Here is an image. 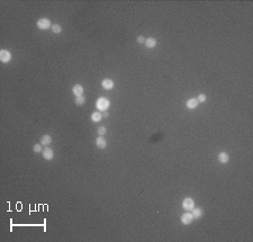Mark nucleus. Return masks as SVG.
I'll list each match as a JSON object with an SVG mask.
<instances>
[{
	"label": "nucleus",
	"instance_id": "obj_22",
	"mask_svg": "<svg viewBox=\"0 0 253 242\" xmlns=\"http://www.w3.org/2000/svg\"><path fill=\"white\" fill-rule=\"evenodd\" d=\"M103 117H108V113H106V112H105V113L103 114Z\"/></svg>",
	"mask_w": 253,
	"mask_h": 242
},
{
	"label": "nucleus",
	"instance_id": "obj_11",
	"mask_svg": "<svg viewBox=\"0 0 253 242\" xmlns=\"http://www.w3.org/2000/svg\"><path fill=\"white\" fill-rule=\"evenodd\" d=\"M51 143H52V137H51L50 135L45 134L41 137V144L42 145H44V147H48Z\"/></svg>",
	"mask_w": 253,
	"mask_h": 242
},
{
	"label": "nucleus",
	"instance_id": "obj_16",
	"mask_svg": "<svg viewBox=\"0 0 253 242\" xmlns=\"http://www.w3.org/2000/svg\"><path fill=\"white\" fill-rule=\"evenodd\" d=\"M75 104L78 105V106H82V105H84V102H86V98L83 97V96H80V97H77L75 98Z\"/></svg>",
	"mask_w": 253,
	"mask_h": 242
},
{
	"label": "nucleus",
	"instance_id": "obj_5",
	"mask_svg": "<svg viewBox=\"0 0 253 242\" xmlns=\"http://www.w3.org/2000/svg\"><path fill=\"white\" fill-rule=\"evenodd\" d=\"M193 220H195V219H193V215H192V213H190V212L184 213V214L181 215V223L185 224V225H189L190 223H192Z\"/></svg>",
	"mask_w": 253,
	"mask_h": 242
},
{
	"label": "nucleus",
	"instance_id": "obj_10",
	"mask_svg": "<svg viewBox=\"0 0 253 242\" xmlns=\"http://www.w3.org/2000/svg\"><path fill=\"white\" fill-rule=\"evenodd\" d=\"M96 145L99 149H105L107 147V141L103 139V136H99L96 139Z\"/></svg>",
	"mask_w": 253,
	"mask_h": 242
},
{
	"label": "nucleus",
	"instance_id": "obj_13",
	"mask_svg": "<svg viewBox=\"0 0 253 242\" xmlns=\"http://www.w3.org/2000/svg\"><path fill=\"white\" fill-rule=\"evenodd\" d=\"M217 159H218V161L220 163H227L228 160H230V157H228V154L226 152H220L218 154V157H217Z\"/></svg>",
	"mask_w": 253,
	"mask_h": 242
},
{
	"label": "nucleus",
	"instance_id": "obj_21",
	"mask_svg": "<svg viewBox=\"0 0 253 242\" xmlns=\"http://www.w3.org/2000/svg\"><path fill=\"white\" fill-rule=\"evenodd\" d=\"M137 43H140V44H143V43H145V37L144 36H142V35H140V36H137Z\"/></svg>",
	"mask_w": 253,
	"mask_h": 242
},
{
	"label": "nucleus",
	"instance_id": "obj_15",
	"mask_svg": "<svg viewBox=\"0 0 253 242\" xmlns=\"http://www.w3.org/2000/svg\"><path fill=\"white\" fill-rule=\"evenodd\" d=\"M103 120V114L100 112H95L91 114V121L97 123V122H100Z\"/></svg>",
	"mask_w": 253,
	"mask_h": 242
},
{
	"label": "nucleus",
	"instance_id": "obj_4",
	"mask_svg": "<svg viewBox=\"0 0 253 242\" xmlns=\"http://www.w3.org/2000/svg\"><path fill=\"white\" fill-rule=\"evenodd\" d=\"M11 58H13V55H11V53H10L8 50H1V51H0V61H1L2 63H8V62H10V61H11Z\"/></svg>",
	"mask_w": 253,
	"mask_h": 242
},
{
	"label": "nucleus",
	"instance_id": "obj_3",
	"mask_svg": "<svg viewBox=\"0 0 253 242\" xmlns=\"http://www.w3.org/2000/svg\"><path fill=\"white\" fill-rule=\"evenodd\" d=\"M182 207L187 212H191L192 209H193V207H195V201L192 198H190V197H187L182 202Z\"/></svg>",
	"mask_w": 253,
	"mask_h": 242
},
{
	"label": "nucleus",
	"instance_id": "obj_18",
	"mask_svg": "<svg viewBox=\"0 0 253 242\" xmlns=\"http://www.w3.org/2000/svg\"><path fill=\"white\" fill-rule=\"evenodd\" d=\"M33 151H34L35 153H40V152H42V151H43V149H42L41 143H40V144H35L34 147H33Z\"/></svg>",
	"mask_w": 253,
	"mask_h": 242
},
{
	"label": "nucleus",
	"instance_id": "obj_2",
	"mask_svg": "<svg viewBox=\"0 0 253 242\" xmlns=\"http://www.w3.org/2000/svg\"><path fill=\"white\" fill-rule=\"evenodd\" d=\"M36 25H37V27H38L40 29H42V31H46L50 27H52L51 20L47 19V18H41V19H38L37 23H36Z\"/></svg>",
	"mask_w": 253,
	"mask_h": 242
},
{
	"label": "nucleus",
	"instance_id": "obj_19",
	"mask_svg": "<svg viewBox=\"0 0 253 242\" xmlns=\"http://www.w3.org/2000/svg\"><path fill=\"white\" fill-rule=\"evenodd\" d=\"M106 132H107V130L105 126H100V127H98V134L99 136H103V135L106 134Z\"/></svg>",
	"mask_w": 253,
	"mask_h": 242
},
{
	"label": "nucleus",
	"instance_id": "obj_17",
	"mask_svg": "<svg viewBox=\"0 0 253 242\" xmlns=\"http://www.w3.org/2000/svg\"><path fill=\"white\" fill-rule=\"evenodd\" d=\"M52 31H53V33H55V34H60L62 32V26L59 25V24H54V25L52 26Z\"/></svg>",
	"mask_w": 253,
	"mask_h": 242
},
{
	"label": "nucleus",
	"instance_id": "obj_6",
	"mask_svg": "<svg viewBox=\"0 0 253 242\" xmlns=\"http://www.w3.org/2000/svg\"><path fill=\"white\" fill-rule=\"evenodd\" d=\"M42 153H43V158L45 159V160H52L53 158H54V152H53V150L51 148H48V147H45V148L43 149V151H42Z\"/></svg>",
	"mask_w": 253,
	"mask_h": 242
},
{
	"label": "nucleus",
	"instance_id": "obj_7",
	"mask_svg": "<svg viewBox=\"0 0 253 242\" xmlns=\"http://www.w3.org/2000/svg\"><path fill=\"white\" fill-rule=\"evenodd\" d=\"M199 105V101L197 100V98H190V99H188V100L186 101V106L188 109H195V108H197Z\"/></svg>",
	"mask_w": 253,
	"mask_h": 242
},
{
	"label": "nucleus",
	"instance_id": "obj_8",
	"mask_svg": "<svg viewBox=\"0 0 253 242\" xmlns=\"http://www.w3.org/2000/svg\"><path fill=\"white\" fill-rule=\"evenodd\" d=\"M101 86L106 90H111L114 88V86H115V83H114V81L111 80V79H103L101 81Z\"/></svg>",
	"mask_w": 253,
	"mask_h": 242
},
{
	"label": "nucleus",
	"instance_id": "obj_20",
	"mask_svg": "<svg viewBox=\"0 0 253 242\" xmlns=\"http://www.w3.org/2000/svg\"><path fill=\"white\" fill-rule=\"evenodd\" d=\"M197 100H198L199 102H204V101H206V95L205 94H199Z\"/></svg>",
	"mask_w": 253,
	"mask_h": 242
},
{
	"label": "nucleus",
	"instance_id": "obj_1",
	"mask_svg": "<svg viewBox=\"0 0 253 242\" xmlns=\"http://www.w3.org/2000/svg\"><path fill=\"white\" fill-rule=\"evenodd\" d=\"M110 106V102L109 100L107 99V98H105V97H100V98H98L96 101V107L98 110H100V112H106Z\"/></svg>",
	"mask_w": 253,
	"mask_h": 242
},
{
	"label": "nucleus",
	"instance_id": "obj_9",
	"mask_svg": "<svg viewBox=\"0 0 253 242\" xmlns=\"http://www.w3.org/2000/svg\"><path fill=\"white\" fill-rule=\"evenodd\" d=\"M72 91H73V95H74L75 97H80L84 93V89H83V87H82L81 85H75V86H73Z\"/></svg>",
	"mask_w": 253,
	"mask_h": 242
},
{
	"label": "nucleus",
	"instance_id": "obj_14",
	"mask_svg": "<svg viewBox=\"0 0 253 242\" xmlns=\"http://www.w3.org/2000/svg\"><path fill=\"white\" fill-rule=\"evenodd\" d=\"M191 213H192V215H193V219H200L201 216L204 215V211H203V209H200V207H198V209H195V207H193V209L191 211Z\"/></svg>",
	"mask_w": 253,
	"mask_h": 242
},
{
	"label": "nucleus",
	"instance_id": "obj_12",
	"mask_svg": "<svg viewBox=\"0 0 253 242\" xmlns=\"http://www.w3.org/2000/svg\"><path fill=\"white\" fill-rule=\"evenodd\" d=\"M157 40L153 38V37H149V38L145 40V45L149 48H154V47L157 46Z\"/></svg>",
	"mask_w": 253,
	"mask_h": 242
}]
</instances>
